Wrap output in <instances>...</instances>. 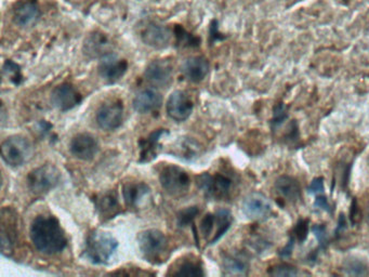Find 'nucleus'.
Masks as SVG:
<instances>
[{
	"instance_id": "nucleus-1",
	"label": "nucleus",
	"mask_w": 369,
	"mask_h": 277,
	"mask_svg": "<svg viewBox=\"0 0 369 277\" xmlns=\"http://www.w3.org/2000/svg\"><path fill=\"white\" fill-rule=\"evenodd\" d=\"M29 236L34 247L43 255H57L67 246L64 229L53 215H37L31 222Z\"/></svg>"
},
{
	"instance_id": "nucleus-2",
	"label": "nucleus",
	"mask_w": 369,
	"mask_h": 277,
	"mask_svg": "<svg viewBox=\"0 0 369 277\" xmlns=\"http://www.w3.org/2000/svg\"><path fill=\"white\" fill-rule=\"evenodd\" d=\"M118 248V241L106 231L96 229L87 237L85 256L94 264H106Z\"/></svg>"
},
{
	"instance_id": "nucleus-3",
	"label": "nucleus",
	"mask_w": 369,
	"mask_h": 277,
	"mask_svg": "<svg viewBox=\"0 0 369 277\" xmlns=\"http://www.w3.org/2000/svg\"><path fill=\"white\" fill-rule=\"evenodd\" d=\"M138 246L142 257L153 264L165 262L169 256V241L159 229H150L140 232Z\"/></svg>"
},
{
	"instance_id": "nucleus-4",
	"label": "nucleus",
	"mask_w": 369,
	"mask_h": 277,
	"mask_svg": "<svg viewBox=\"0 0 369 277\" xmlns=\"http://www.w3.org/2000/svg\"><path fill=\"white\" fill-rule=\"evenodd\" d=\"M33 155V145L25 136H11L1 143V157L10 167H21L29 162Z\"/></svg>"
},
{
	"instance_id": "nucleus-5",
	"label": "nucleus",
	"mask_w": 369,
	"mask_h": 277,
	"mask_svg": "<svg viewBox=\"0 0 369 277\" xmlns=\"http://www.w3.org/2000/svg\"><path fill=\"white\" fill-rule=\"evenodd\" d=\"M61 172L52 164H45L29 171L27 182L29 191L36 196L46 195L58 187Z\"/></svg>"
},
{
	"instance_id": "nucleus-6",
	"label": "nucleus",
	"mask_w": 369,
	"mask_h": 277,
	"mask_svg": "<svg viewBox=\"0 0 369 277\" xmlns=\"http://www.w3.org/2000/svg\"><path fill=\"white\" fill-rule=\"evenodd\" d=\"M232 178L223 173L211 175L209 172H204L197 177V185L199 190L204 193L207 199L215 201H222L228 199L232 191Z\"/></svg>"
},
{
	"instance_id": "nucleus-7",
	"label": "nucleus",
	"mask_w": 369,
	"mask_h": 277,
	"mask_svg": "<svg viewBox=\"0 0 369 277\" xmlns=\"http://www.w3.org/2000/svg\"><path fill=\"white\" fill-rule=\"evenodd\" d=\"M161 187L171 196H182L191 187V178L183 168L177 165H166L159 173Z\"/></svg>"
},
{
	"instance_id": "nucleus-8",
	"label": "nucleus",
	"mask_w": 369,
	"mask_h": 277,
	"mask_svg": "<svg viewBox=\"0 0 369 277\" xmlns=\"http://www.w3.org/2000/svg\"><path fill=\"white\" fill-rule=\"evenodd\" d=\"M96 124L101 129L114 132L122 126L124 120V104L118 99L103 103L96 111Z\"/></svg>"
},
{
	"instance_id": "nucleus-9",
	"label": "nucleus",
	"mask_w": 369,
	"mask_h": 277,
	"mask_svg": "<svg viewBox=\"0 0 369 277\" xmlns=\"http://www.w3.org/2000/svg\"><path fill=\"white\" fill-rule=\"evenodd\" d=\"M17 239V215L11 208H3L1 211V253L11 257L15 253Z\"/></svg>"
},
{
	"instance_id": "nucleus-10",
	"label": "nucleus",
	"mask_w": 369,
	"mask_h": 277,
	"mask_svg": "<svg viewBox=\"0 0 369 277\" xmlns=\"http://www.w3.org/2000/svg\"><path fill=\"white\" fill-rule=\"evenodd\" d=\"M194 110L192 99L184 91H173L166 102V112L175 122H185Z\"/></svg>"
},
{
	"instance_id": "nucleus-11",
	"label": "nucleus",
	"mask_w": 369,
	"mask_h": 277,
	"mask_svg": "<svg viewBox=\"0 0 369 277\" xmlns=\"http://www.w3.org/2000/svg\"><path fill=\"white\" fill-rule=\"evenodd\" d=\"M140 37L145 45L152 48L165 49L171 45L173 31L165 25L150 21L142 27Z\"/></svg>"
},
{
	"instance_id": "nucleus-12",
	"label": "nucleus",
	"mask_w": 369,
	"mask_h": 277,
	"mask_svg": "<svg viewBox=\"0 0 369 277\" xmlns=\"http://www.w3.org/2000/svg\"><path fill=\"white\" fill-rule=\"evenodd\" d=\"M128 69V62L114 52L101 57L99 63V74L106 83L114 84L124 77Z\"/></svg>"
},
{
	"instance_id": "nucleus-13",
	"label": "nucleus",
	"mask_w": 369,
	"mask_h": 277,
	"mask_svg": "<svg viewBox=\"0 0 369 277\" xmlns=\"http://www.w3.org/2000/svg\"><path fill=\"white\" fill-rule=\"evenodd\" d=\"M243 213L252 220H266L273 213V206L261 193H252L243 201Z\"/></svg>"
},
{
	"instance_id": "nucleus-14",
	"label": "nucleus",
	"mask_w": 369,
	"mask_h": 277,
	"mask_svg": "<svg viewBox=\"0 0 369 277\" xmlns=\"http://www.w3.org/2000/svg\"><path fill=\"white\" fill-rule=\"evenodd\" d=\"M82 101V96L73 85H59L51 92V103L55 108L61 112H67L80 106Z\"/></svg>"
},
{
	"instance_id": "nucleus-15",
	"label": "nucleus",
	"mask_w": 369,
	"mask_h": 277,
	"mask_svg": "<svg viewBox=\"0 0 369 277\" xmlns=\"http://www.w3.org/2000/svg\"><path fill=\"white\" fill-rule=\"evenodd\" d=\"M41 17V7L37 0H19L13 6V21L20 27L23 29L33 27L39 21Z\"/></svg>"
},
{
	"instance_id": "nucleus-16",
	"label": "nucleus",
	"mask_w": 369,
	"mask_h": 277,
	"mask_svg": "<svg viewBox=\"0 0 369 277\" xmlns=\"http://www.w3.org/2000/svg\"><path fill=\"white\" fill-rule=\"evenodd\" d=\"M144 76L147 82L154 87L165 88L173 82V67L171 63L165 59H157L147 64Z\"/></svg>"
},
{
	"instance_id": "nucleus-17",
	"label": "nucleus",
	"mask_w": 369,
	"mask_h": 277,
	"mask_svg": "<svg viewBox=\"0 0 369 277\" xmlns=\"http://www.w3.org/2000/svg\"><path fill=\"white\" fill-rule=\"evenodd\" d=\"M73 156L82 160H92L99 152V142L92 134L82 132L73 136L70 143Z\"/></svg>"
},
{
	"instance_id": "nucleus-18",
	"label": "nucleus",
	"mask_w": 369,
	"mask_h": 277,
	"mask_svg": "<svg viewBox=\"0 0 369 277\" xmlns=\"http://www.w3.org/2000/svg\"><path fill=\"white\" fill-rule=\"evenodd\" d=\"M94 207L101 219L110 220L122 213V206L115 191H108L99 194L94 199Z\"/></svg>"
},
{
	"instance_id": "nucleus-19",
	"label": "nucleus",
	"mask_w": 369,
	"mask_h": 277,
	"mask_svg": "<svg viewBox=\"0 0 369 277\" xmlns=\"http://www.w3.org/2000/svg\"><path fill=\"white\" fill-rule=\"evenodd\" d=\"M209 62L206 57L201 55L187 57L183 62L181 71L189 82L201 83L206 78L209 73Z\"/></svg>"
},
{
	"instance_id": "nucleus-20",
	"label": "nucleus",
	"mask_w": 369,
	"mask_h": 277,
	"mask_svg": "<svg viewBox=\"0 0 369 277\" xmlns=\"http://www.w3.org/2000/svg\"><path fill=\"white\" fill-rule=\"evenodd\" d=\"M163 103V97L159 90L145 88L140 91L133 99V108L139 114H147L159 110Z\"/></svg>"
},
{
	"instance_id": "nucleus-21",
	"label": "nucleus",
	"mask_w": 369,
	"mask_h": 277,
	"mask_svg": "<svg viewBox=\"0 0 369 277\" xmlns=\"http://www.w3.org/2000/svg\"><path fill=\"white\" fill-rule=\"evenodd\" d=\"M112 43L106 34L94 31L87 37L84 43V52L92 59H101L108 53L112 52Z\"/></svg>"
},
{
	"instance_id": "nucleus-22",
	"label": "nucleus",
	"mask_w": 369,
	"mask_h": 277,
	"mask_svg": "<svg viewBox=\"0 0 369 277\" xmlns=\"http://www.w3.org/2000/svg\"><path fill=\"white\" fill-rule=\"evenodd\" d=\"M165 134H167V130L166 129L154 130L147 138L140 140V163H149V162H152V160L157 157L159 148H161L159 141H161V136Z\"/></svg>"
},
{
	"instance_id": "nucleus-23",
	"label": "nucleus",
	"mask_w": 369,
	"mask_h": 277,
	"mask_svg": "<svg viewBox=\"0 0 369 277\" xmlns=\"http://www.w3.org/2000/svg\"><path fill=\"white\" fill-rule=\"evenodd\" d=\"M151 193L149 185L144 182H126L122 187V197L128 208H138L142 201Z\"/></svg>"
},
{
	"instance_id": "nucleus-24",
	"label": "nucleus",
	"mask_w": 369,
	"mask_h": 277,
	"mask_svg": "<svg viewBox=\"0 0 369 277\" xmlns=\"http://www.w3.org/2000/svg\"><path fill=\"white\" fill-rule=\"evenodd\" d=\"M276 192L289 203H297L301 199V187L297 179L290 176H282L274 184Z\"/></svg>"
},
{
	"instance_id": "nucleus-25",
	"label": "nucleus",
	"mask_w": 369,
	"mask_h": 277,
	"mask_svg": "<svg viewBox=\"0 0 369 277\" xmlns=\"http://www.w3.org/2000/svg\"><path fill=\"white\" fill-rule=\"evenodd\" d=\"M168 275L171 276H205L203 263L196 257L191 256L178 261Z\"/></svg>"
},
{
	"instance_id": "nucleus-26",
	"label": "nucleus",
	"mask_w": 369,
	"mask_h": 277,
	"mask_svg": "<svg viewBox=\"0 0 369 277\" xmlns=\"http://www.w3.org/2000/svg\"><path fill=\"white\" fill-rule=\"evenodd\" d=\"M222 270L226 275L245 276L249 271V263L243 257L238 256V255H230L223 259Z\"/></svg>"
},
{
	"instance_id": "nucleus-27",
	"label": "nucleus",
	"mask_w": 369,
	"mask_h": 277,
	"mask_svg": "<svg viewBox=\"0 0 369 277\" xmlns=\"http://www.w3.org/2000/svg\"><path fill=\"white\" fill-rule=\"evenodd\" d=\"M233 223V215L229 209H219L215 213V232L210 245L216 244L217 241L226 234Z\"/></svg>"
},
{
	"instance_id": "nucleus-28",
	"label": "nucleus",
	"mask_w": 369,
	"mask_h": 277,
	"mask_svg": "<svg viewBox=\"0 0 369 277\" xmlns=\"http://www.w3.org/2000/svg\"><path fill=\"white\" fill-rule=\"evenodd\" d=\"M342 271L349 276H369V265L362 259H345L342 264Z\"/></svg>"
},
{
	"instance_id": "nucleus-29",
	"label": "nucleus",
	"mask_w": 369,
	"mask_h": 277,
	"mask_svg": "<svg viewBox=\"0 0 369 277\" xmlns=\"http://www.w3.org/2000/svg\"><path fill=\"white\" fill-rule=\"evenodd\" d=\"M199 232L203 239L207 241V244L210 245L215 232V213H207L205 217L201 218Z\"/></svg>"
},
{
	"instance_id": "nucleus-30",
	"label": "nucleus",
	"mask_w": 369,
	"mask_h": 277,
	"mask_svg": "<svg viewBox=\"0 0 369 277\" xmlns=\"http://www.w3.org/2000/svg\"><path fill=\"white\" fill-rule=\"evenodd\" d=\"M268 273L272 276L294 277L303 274L299 269L296 268L294 265L287 264V263L274 265L272 268L268 269Z\"/></svg>"
},
{
	"instance_id": "nucleus-31",
	"label": "nucleus",
	"mask_w": 369,
	"mask_h": 277,
	"mask_svg": "<svg viewBox=\"0 0 369 277\" xmlns=\"http://www.w3.org/2000/svg\"><path fill=\"white\" fill-rule=\"evenodd\" d=\"M198 207L194 206V207L185 208L184 211H180V213L178 215V225L182 227L193 225L195 218L198 215Z\"/></svg>"
},
{
	"instance_id": "nucleus-32",
	"label": "nucleus",
	"mask_w": 369,
	"mask_h": 277,
	"mask_svg": "<svg viewBox=\"0 0 369 277\" xmlns=\"http://www.w3.org/2000/svg\"><path fill=\"white\" fill-rule=\"evenodd\" d=\"M288 118L287 108L284 103H278L273 108V118L271 120L272 129L275 130Z\"/></svg>"
},
{
	"instance_id": "nucleus-33",
	"label": "nucleus",
	"mask_w": 369,
	"mask_h": 277,
	"mask_svg": "<svg viewBox=\"0 0 369 277\" xmlns=\"http://www.w3.org/2000/svg\"><path fill=\"white\" fill-rule=\"evenodd\" d=\"M312 232L319 241V250H326L329 245V237L327 234L326 225H315L312 227Z\"/></svg>"
},
{
	"instance_id": "nucleus-34",
	"label": "nucleus",
	"mask_w": 369,
	"mask_h": 277,
	"mask_svg": "<svg viewBox=\"0 0 369 277\" xmlns=\"http://www.w3.org/2000/svg\"><path fill=\"white\" fill-rule=\"evenodd\" d=\"M3 73L13 84L20 85V83L22 82L21 69H20L19 65L13 62V61L8 60L5 63V65H3Z\"/></svg>"
},
{
	"instance_id": "nucleus-35",
	"label": "nucleus",
	"mask_w": 369,
	"mask_h": 277,
	"mask_svg": "<svg viewBox=\"0 0 369 277\" xmlns=\"http://www.w3.org/2000/svg\"><path fill=\"white\" fill-rule=\"evenodd\" d=\"M308 233H309V220L300 219L293 231V234L295 235L296 239L299 241L300 244L305 243V239H308Z\"/></svg>"
},
{
	"instance_id": "nucleus-36",
	"label": "nucleus",
	"mask_w": 369,
	"mask_h": 277,
	"mask_svg": "<svg viewBox=\"0 0 369 277\" xmlns=\"http://www.w3.org/2000/svg\"><path fill=\"white\" fill-rule=\"evenodd\" d=\"M296 241H297V239H296L295 235H290L289 241H288L287 244H286V246L280 251V257H281V258L287 259L291 256L294 248H295Z\"/></svg>"
},
{
	"instance_id": "nucleus-37",
	"label": "nucleus",
	"mask_w": 369,
	"mask_h": 277,
	"mask_svg": "<svg viewBox=\"0 0 369 277\" xmlns=\"http://www.w3.org/2000/svg\"><path fill=\"white\" fill-rule=\"evenodd\" d=\"M314 207L319 208V209L326 211V213H333V208H331V204H329L326 196H317V199H315L314 201Z\"/></svg>"
},
{
	"instance_id": "nucleus-38",
	"label": "nucleus",
	"mask_w": 369,
	"mask_h": 277,
	"mask_svg": "<svg viewBox=\"0 0 369 277\" xmlns=\"http://www.w3.org/2000/svg\"><path fill=\"white\" fill-rule=\"evenodd\" d=\"M350 221L353 225H356L361 221L360 207L355 199H353L352 204H351Z\"/></svg>"
},
{
	"instance_id": "nucleus-39",
	"label": "nucleus",
	"mask_w": 369,
	"mask_h": 277,
	"mask_svg": "<svg viewBox=\"0 0 369 277\" xmlns=\"http://www.w3.org/2000/svg\"><path fill=\"white\" fill-rule=\"evenodd\" d=\"M308 192L310 194H319L324 192V179L323 178H315L308 187Z\"/></svg>"
},
{
	"instance_id": "nucleus-40",
	"label": "nucleus",
	"mask_w": 369,
	"mask_h": 277,
	"mask_svg": "<svg viewBox=\"0 0 369 277\" xmlns=\"http://www.w3.org/2000/svg\"><path fill=\"white\" fill-rule=\"evenodd\" d=\"M345 229H347V221H345V215H340L338 220V227H337L335 231V239H338L345 232Z\"/></svg>"
},
{
	"instance_id": "nucleus-41",
	"label": "nucleus",
	"mask_w": 369,
	"mask_h": 277,
	"mask_svg": "<svg viewBox=\"0 0 369 277\" xmlns=\"http://www.w3.org/2000/svg\"><path fill=\"white\" fill-rule=\"evenodd\" d=\"M367 222H368V225H369V209H368V215H367Z\"/></svg>"
},
{
	"instance_id": "nucleus-42",
	"label": "nucleus",
	"mask_w": 369,
	"mask_h": 277,
	"mask_svg": "<svg viewBox=\"0 0 369 277\" xmlns=\"http://www.w3.org/2000/svg\"><path fill=\"white\" fill-rule=\"evenodd\" d=\"M367 163H368V166H369V156H368V159H367Z\"/></svg>"
}]
</instances>
